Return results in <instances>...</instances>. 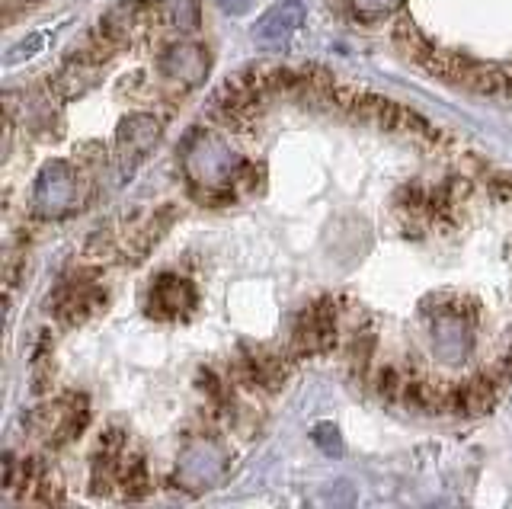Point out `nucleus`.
Instances as JSON below:
<instances>
[{
  "mask_svg": "<svg viewBox=\"0 0 512 509\" xmlns=\"http://www.w3.org/2000/svg\"><path fill=\"white\" fill-rule=\"evenodd\" d=\"M240 170L237 154L218 138H196L186 151V173L199 186H228L231 177Z\"/></svg>",
  "mask_w": 512,
  "mask_h": 509,
  "instance_id": "f03ea898",
  "label": "nucleus"
},
{
  "mask_svg": "<svg viewBox=\"0 0 512 509\" xmlns=\"http://www.w3.org/2000/svg\"><path fill=\"white\" fill-rule=\"evenodd\" d=\"M400 4H404V0H352V7H356V13H362V17H381V13H391Z\"/></svg>",
  "mask_w": 512,
  "mask_h": 509,
  "instance_id": "4468645a",
  "label": "nucleus"
},
{
  "mask_svg": "<svg viewBox=\"0 0 512 509\" xmlns=\"http://www.w3.org/2000/svg\"><path fill=\"white\" fill-rule=\"evenodd\" d=\"M247 375L253 381H260V385L266 388H279L282 381H285V372H288V365L276 356V353H266V349H256V353L247 356Z\"/></svg>",
  "mask_w": 512,
  "mask_h": 509,
  "instance_id": "9d476101",
  "label": "nucleus"
},
{
  "mask_svg": "<svg viewBox=\"0 0 512 509\" xmlns=\"http://www.w3.org/2000/svg\"><path fill=\"white\" fill-rule=\"evenodd\" d=\"M160 71L176 84L199 87L208 74V52L196 42H180L164 52V58H160Z\"/></svg>",
  "mask_w": 512,
  "mask_h": 509,
  "instance_id": "6e6552de",
  "label": "nucleus"
},
{
  "mask_svg": "<svg viewBox=\"0 0 512 509\" xmlns=\"http://www.w3.org/2000/svg\"><path fill=\"white\" fill-rule=\"evenodd\" d=\"M160 138V125L154 116H128L119 125V164L122 170L132 173L135 164H141V157L148 154Z\"/></svg>",
  "mask_w": 512,
  "mask_h": 509,
  "instance_id": "423d86ee",
  "label": "nucleus"
},
{
  "mask_svg": "<svg viewBox=\"0 0 512 509\" xmlns=\"http://www.w3.org/2000/svg\"><path fill=\"white\" fill-rule=\"evenodd\" d=\"M74 202H77V177L71 164L64 161L45 164L36 180V189H32V209L45 218H61L74 209Z\"/></svg>",
  "mask_w": 512,
  "mask_h": 509,
  "instance_id": "7ed1b4c3",
  "label": "nucleus"
},
{
  "mask_svg": "<svg viewBox=\"0 0 512 509\" xmlns=\"http://www.w3.org/2000/svg\"><path fill=\"white\" fill-rule=\"evenodd\" d=\"M304 26V4L301 0H279L276 7H269L253 26V39L263 49H279L292 39L298 29Z\"/></svg>",
  "mask_w": 512,
  "mask_h": 509,
  "instance_id": "39448f33",
  "label": "nucleus"
},
{
  "mask_svg": "<svg viewBox=\"0 0 512 509\" xmlns=\"http://www.w3.org/2000/svg\"><path fill=\"white\" fill-rule=\"evenodd\" d=\"M103 298L106 295L90 289V285H68V289L55 298V314L61 317L64 324H77V321H84V317H90L96 308H100Z\"/></svg>",
  "mask_w": 512,
  "mask_h": 509,
  "instance_id": "1a4fd4ad",
  "label": "nucleus"
},
{
  "mask_svg": "<svg viewBox=\"0 0 512 509\" xmlns=\"http://www.w3.org/2000/svg\"><path fill=\"white\" fill-rule=\"evenodd\" d=\"M314 442L324 449V455L330 458H340L343 455V439H340V429H336L333 423H317L314 429Z\"/></svg>",
  "mask_w": 512,
  "mask_h": 509,
  "instance_id": "ddd939ff",
  "label": "nucleus"
},
{
  "mask_svg": "<svg viewBox=\"0 0 512 509\" xmlns=\"http://www.w3.org/2000/svg\"><path fill=\"white\" fill-rule=\"evenodd\" d=\"M196 305V289L180 279V276H160L154 285H151V305L148 311L160 321H176V317H186Z\"/></svg>",
  "mask_w": 512,
  "mask_h": 509,
  "instance_id": "0eeeda50",
  "label": "nucleus"
},
{
  "mask_svg": "<svg viewBox=\"0 0 512 509\" xmlns=\"http://www.w3.org/2000/svg\"><path fill=\"white\" fill-rule=\"evenodd\" d=\"M218 7H224L228 13H247V7H250V0H215Z\"/></svg>",
  "mask_w": 512,
  "mask_h": 509,
  "instance_id": "f3484780",
  "label": "nucleus"
},
{
  "mask_svg": "<svg viewBox=\"0 0 512 509\" xmlns=\"http://www.w3.org/2000/svg\"><path fill=\"white\" fill-rule=\"evenodd\" d=\"M397 388H400L397 372H394V369H384V372L378 375V391H381V397H397Z\"/></svg>",
  "mask_w": 512,
  "mask_h": 509,
  "instance_id": "dca6fc26",
  "label": "nucleus"
},
{
  "mask_svg": "<svg viewBox=\"0 0 512 509\" xmlns=\"http://www.w3.org/2000/svg\"><path fill=\"white\" fill-rule=\"evenodd\" d=\"M42 42H45V36H42V33H36L29 42H20V45H16V49H10L7 61H10V65H16V61H23V55H26V58H29V55H36V52L42 49Z\"/></svg>",
  "mask_w": 512,
  "mask_h": 509,
  "instance_id": "2eb2a0df",
  "label": "nucleus"
},
{
  "mask_svg": "<svg viewBox=\"0 0 512 509\" xmlns=\"http://www.w3.org/2000/svg\"><path fill=\"white\" fill-rule=\"evenodd\" d=\"M157 10L164 13V17L173 23V26H180V29H192L199 20V10L192 0H157Z\"/></svg>",
  "mask_w": 512,
  "mask_h": 509,
  "instance_id": "9b49d317",
  "label": "nucleus"
},
{
  "mask_svg": "<svg viewBox=\"0 0 512 509\" xmlns=\"http://www.w3.org/2000/svg\"><path fill=\"white\" fill-rule=\"evenodd\" d=\"M228 474V455L218 442L199 439L186 445V452L176 461V484L189 493H205L224 481Z\"/></svg>",
  "mask_w": 512,
  "mask_h": 509,
  "instance_id": "f257e3e1",
  "label": "nucleus"
},
{
  "mask_svg": "<svg viewBox=\"0 0 512 509\" xmlns=\"http://www.w3.org/2000/svg\"><path fill=\"white\" fill-rule=\"evenodd\" d=\"M471 346H474V333L461 314L448 311L432 321V353H436L442 365H461L471 356Z\"/></svg>",
  "mask_w": 512,
  "mask_h": 509,
  "instance_id": "20e7f679",
  "label": "nucleus"
},
{
  "mask_svg": "<svg viewBox=\"0 0 512 509\" xmlns=\"http://www.w3.org/2000/svg\"><path fill=\"white\" fill-rule=\"evenodd\" d=\"M404 397H407V404H413L416 410H439V391L429 385V381H420V378H413L410 385H404Z\"/></svg>",
  "mask_w": 512,
  "mask_h": 509,
  "instance_id": "f8f14e48",
  "label": "nucleus"
}]
</instances>
